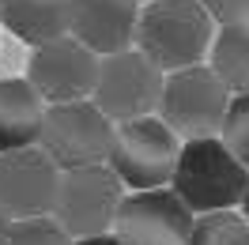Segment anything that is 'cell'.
<instances>
[{
    "label": "cell",
    "instance_id": "obj_1",
    "mask_svg": "<svg viewBox=\"0 0 249 245\" xmlns=\"http://www.w3.org/2000/svg\"><path fill=\"white\" fill-rule=\"evenodd\" d=\"M212 38H215V23L196 0H151L147 8H140L132 46L162 76H170L193 64H204Z\"/></svg>",
    "mask_w": 249,
    "mask_h": 245
},
{
    "label": "cell",
    "instance_id": "obj_2",
    "mask_svg": "<svg viewBox=\"0 0 249 245\" xmlns=\"http://www.w3.org/2000/svg\"><path fill=\"white\" fill-rule=\"evenodd\" d=\"M246 181L249 170L219 143V136H208L181 143L166 189L193 215H212V211H234L242 204Z\"/></svg>",
    "mask_w": 249,
    "mask_h": 245
},
{
    "label": "cell",
    "instance_id": "obj_3",
    "mask_svg": "<svg viewBox=\"0 0 249 245\" xmlns=\"http://www.w3.org/2000/svg\"><path fill=\"white\" fill-rule=\"evenodd\" d=\"M178 151H181V140L159 117H136V121L113 124V143H109L106 166L132 192L166 189Z\"/></svg>",
    "mask_w": 249,
    "mask_h": 245
},
{
    "label": "cell",
    "instance_id": "obj_4",
    "mask_svg": "<svg viewBox=\"0 0 249 245\" xmlns=\"http://www.w3.org/2000/svg\"><path fill=\"white\" fill-rule=\"evenodd\" d=\"M231 94L215 79V72L208 64H193L181 72L162 76V94H159V121L181 140H208L219 136V124L227 113Z\"/></svg>",
    "mask_w": 249,
    "mask_h": 245
},
{
    "label": "cell",
    "instance_id": "obj_5",
    "mask_svg": "<svg viewBox=\"0 0 249 245\" xmlns=\"http://www.w3.org/2000/svg\"><path fill=\"white\" fill-rule=\"evenodd\" d=\"M109 143H113V124L94 109L91 98H83V102L46 106L34 147L46 151V158L57 170H79L106 162Z\"/></svg>",
    "mask_w": 249,
    "mask_h": 245
},
{
    "label": "cell",
    "instance_id": "obj_6",
    "mask_svg": "<svg viewBox=\"0 0 249 245\" xmlns=\"http://www.w3.org/2000/svg\"><path fill=\"white\" fill-rule=\"evenodd\" d=\"M121 196H124V185L113 177V170L106 162L79 166V170H61L57 200H53V219H57V227L72 242L98 238V234H109Z\"/></svg>",
    "mask_w": 249,
    "mask_h": 245
},
{
    "label": "cell",
    "instance_id": "obj_7",
    "mask_svg": "<svg viewBox=\"0 0 249 245\" xmlns=\"http://www.w3.org/2000/svg\"><path fill=\"white\" fill-rule=\"evenodd\" d=\"M159 94H162V72L136 49H124L98 61L91 102L109 124H124L136 117H155Z\"/></svg>",
    "mask_w": 249,
    "mask_h": 245
},
{
    "label": "cell",
    "instance_id": "obj_8",
    "mask_svg": "<svg viewBox=\"0 0 249 245\" xmlns=\"http://www.w3.org/2000/svg\"><path fill=\"white\" fill-rule=\"evenodd\" d=\"M196 215L170 189L124 192L113 215V238L121 245H189Z\"/></svg>",
    "mask_w": 249,
    "mask_h": 245
},
{
    "label": "cell",
    "instance_id": "obj_9",
    "mask_svg": "<svg viewBox=\"0 0 249 245\" xmlns=\"http://www.w3.org/2000/svg\"><path fill=\"white\" fill-rule=\"evenodd\" d=\"M94 76H98V57L87 53L68 34L57 42H46V46H34L31 61H27V83L49 106L91 98Z\"/></svg>",
    "mask_w": 249,
    "mask_h": 245
},
{
    "label": "cell",
    "instance_id": "obj_10",
    "mask_svg": "<svg viewBox=\"0 0 249 245\" xmlns=\"http://www.w3.org/2000/svg\"><path fill=\"white\" fill-rule=\"evenodd\" d=\"M57 181H61V170L38 147H19V151L0 155V208L12 223L53 215Z\"/></svg>",
    "mask_w": 249,
    "mask_h": 245
},
{
    "label": "cell",
    "instance_id": "obj_11",
    "mask_svg": "<svg viewBox=\"0 0 249 245\" xmlns=\"http://www.w3.org/2000/svg\"><path fill=\"white\" fill-rule=\"evenodd\" d=\"M140 4L136 0H72L68 8V38L94 53L98 61L132 49Z\"/></svg>",
    "mask_w": 249,
    "mask_h": 245
},
{
    "label": "cell",
    "instance_id": "obj_12",
    "mask_svg": "<svg viewBox=\"0 0 249 245\" xmlns=\"http://www.w3.org/2000/svg\"><path fill=\"white\" fill-rule=\"evenodd\" d=\"M46 102L31 91L27 79H0V155L34 147Z\"/></svg>",
    "mask_w": 249,
    "mask_h": 245
},
{
    "label": "cell",
    "instance_id": "obj_13",
    "mask_svg": "<svg viewBox=\"0 0 249 245\" xmlns=\"http://www.w3.org/2000/svg\"><path fill=\"white\" fill-rule=\"evenodd\" d=\"M72 0H0V23L27 46H46L68 34Z\"/></svg>",
    "mask_w": 249,
    "mask_h": 245
},
{
    "label": "cell",
    "instance_id": "obj_14",
    "mask_svg": "<svg viewBox=\"0 0 249 245\" xmlns=\"http://www.w3.org/2000/svg\"><path fill=\"white\" fill-rule=\"evenodd\" d=\"M212 72L227 87V94H249V23H234L212 38Z\"/></svg>",
    "mask_w": 249,
    "mask_h": 245
},
{
    "label": "cell",
    "instance_id": "obj_15",
    "mask_svg": "<svg viewBox=\"0 0 249 245\" xmlns=\"http://www.w3.org/2000/svg\"><path fill=\"white\" fill-rule=\"evenodd\" d=\"M189 245H249V223L238 211L196 215L189 230Z\"/></svg>",
    "mask_w": 249,
    "mask_h": 245
},
{
    "label": "cell",
    "instance_id": "obj_16",
    "mask_svg": "<svg viewBox=\"0 0 249 245\" xmlns=\"http://www.w3.org/2000/svg\"><path fill=\"white\" fill-rule=\"evenodd\" d=\"M219 143L249 170V94H231L219 124Z\"/></svg>",
    "mask_w": 249,
    "mask_h": 245
},
{
    "label": "cell",
    "instance_id": "obj_17",
    "mask_svg": "<svg viewBox=\"0 0 249 245\" xmlns=\"http://www.w3.org/2000/svg\"><path fill=\"white\" fill-rule=\"evenodd\" d=\"M4 245H72V238L57 227L53 215H42V219H16L8 227Z\"/></svg>",
    "mask_w": 249,
    "mask_h": 245
},
{
    "label": "cell",
    "instance_id": "obj_18",
    "mask_svg": "<svg viewBox=\"0 0 249 245\" xmlns=\"http://www.w3.org/2000/svg\"><path fill=\"white\" fill-rule=\"evenodd\" d=\"M208 19L219 27H234V23H249V0H196Z\"/></svg>",
    "mask_w": 249,
    "mask_h": 245
},
{
    "label": "cell",
    "instance_id": "obj_19",
    "mask_svg": "<svg viewBox=\"0 0 249 245\" xmlns=\"http://www.w3.org/2000/svg\"><path fill=\"white\" fill-rule=\"evenodd\" d=\"M72 245H121L113 234H98V238H83V242H72Z\"/></svg>",
    "mask_w": 249,
    "mask_h": 245
},
{
    "label": "cell",
    "instance_id": "obj_20",
    "mask_svg": "<svg viewBox=\"0 0 249 245\" xmlns=\"http://www.w3.org/2000/svg\"><path fill=\"white\" fill-rule=\"evenodd\" d=\"M8 227H12V219H8L4 208H0V245H4V238H8Z\"/></svg>",
    "mask_w": 249,
    "mask_h": 245
},
{
    "label": "cell",
    "instance_id": "obj_21",
    "mask_svg": "<svg viewBox=\"0 0 249 245\" xmlns=\"http://www.w3.org/2000/svg\"><path fill=\"white\" fill-rule=\"evenodd\" d=\"M238 208H242V219L249 223V181H246V192H242V204H238Z\"/></svg>",
    "mask_w": 249,
    "mask_h": 245
},
{
    "label": "cell",
    "instance_id": "obj_22",
    "mask_svg": "<svg viewBox=\"0 0 249 245\" xmlns=\"http://www.w3.org/2000/svg\"><path fill=\"white\" fill-rule=\"evenodd\" d=\"M136 4H140V0H136ZM147 4H151V0H147Z\"/></svg>",
    "mask_w": 249,
    "mask_h": 245
}]
</instances>
